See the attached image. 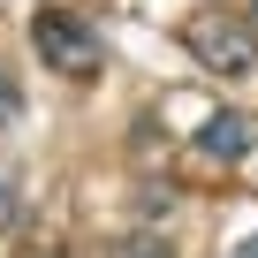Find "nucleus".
Returning <instances> with one entry per match:
<instances>
[{"label": "nucleus", "mask_w": 258, "mask_h": 258, "mask_svg": "<svg viewBox=\"0 0 258 258\" xmlns=\"http://www.w3.org/2000/svg\"><path fill=\"white\" fill-rule=\"evenodd\" d=\"M182 46H190L205 69H220V76H250V69H258V31H250V16L198 8V16L182 23Z\"/></svg>", "instance_id": "f03ea898"}, {"label": "nucleus", "mask_w": 258, "mask_h": 258, "mask_svg": "<svg viewBox=\"0 0 258 258\" xmlns=\"http://www.w3.org/2000/svg\"><path fill=\"white\" fill-rule=\"evenodd\" d=\"M114 258H175V250H167V243H160V235H129V243H121V250H114Z\"/></svg>", "instance_id": "20e7f679"}, {"label": "nucleus", "mask_w": 258, "mask_h": 258, "mask_svg": "<svg viewBox=\"0 0 258 258\" xmlns=\"http://www.w3.org/2000/svg\"><path fill=\"white\" fill-rule=\"evenodd\" d=\"M250 31H258V0H250Z\"/></svg>", "instance_id": "0eeeda50"}, {"label": "nucleus", "mask_w": 258, "mask_h": 258, "mask_svg": "<svg viewBox=\"0 0 258 258\" xmlns=\"http://www.w3.org/2000/svg\"><path fill=\"white\" fill-rule=\"evenodd\" d=\"M31 46H38V61L61 69V76H99V61H106L99 23H84L76 8H46V16H31Z\"/></svg>", "instance_id": "f257e3e1"}, {"label": "nucleus", "mask_w": 258, "mask_h": 258, "mask_svg": "<svg viewBox=\"0 0 258 258\" xmlns=\"http://www.w3.org/2000/svg\"><path fill=\"white\" fill-rule=\"evenodd\" d=\"M205 160H243L250 145H258V121L243 114V106H220V114H205L198 121V137H190Z\"/></svg>", "instance_id": "7ed1b4c3"}, {"label": "nucleus", "mask_w": 258, "mask_h": 258, "mask_svg": "<svg viewBox=\"0 0 258 258\" xmlns=\"http://www.w3.org/2000/svg\"><path fill=\"white\" fill-rule=\"evenodd\" d=\"M235 258H258V235H243V250H235Z\"/></svg>", "instance_id": "423d86ee"}, {"label": "nucleus", "mask_w": 258, "mask_h": 258, "mask_svg": "<svg viewBox=\"0 0 258 258\" xmlns=\"http://www.w3.org/2000/svg\"><path fill=\"white\" fill-rule=\"evenodd\" d=\"M0 121H16V84L0 76Z\"/></svg>", "instance_id": "39448f33"}]
</instances>
